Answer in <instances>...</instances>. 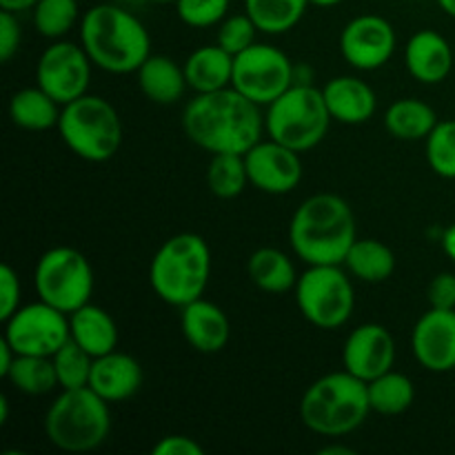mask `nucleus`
I'll list each match as a JSON object with an SVG mask.
<instances>
[{"mask_svg": "<svg viewBox=\"0 0 455 455\" xmlns=\"http://www.w3.org/2000/svg\"><path fill=\"white\" fill-rule=\"evenodd\" d=\"M187 138L209 154H247L260 142L265 118L260 105L234 87L212 93H196L182 111Z\"/></svg>", "mask_w": 455, "mask_h": 455, "instance_id": "nucleus-1", "label": "nucleus"}, {"mask_svg": "<svg viewBox=\"0 0 455 455\" xmlns=\"http://www.w3.org/2000/svg\"><path fill=\"white\" fill-rule=\"evenodd\" d=\"M358 240L355 216L336 194L307 198L289 222V243L307 265H342Z\"/></svg>", "mask_w": 455, "mask_h": 455, "instance_id": "nucleus-2", "label": "nucleus"}, {"mask_svg": "<svg viewBox=\"0 0 455 455\" xmlns=\"http://www.w3.org/2000/svg\"><path fill=\"white\" fill-rule=\"evenodd\" d=\"M80 44L92 62L109 74H136L151 56L147 27L118 4H96L80 20Z\"/></svg>", "mask_w": 455, "mask_h": 455, "instance_id": "nucleus-3", "label": "nucleus"}, {"mask_svg": "<svg viewBox=\"0 0 455 455\" xmlns=\"http://www.w3.org/2000/svg\"><path fill=\"white\" fill-rule=\"evenodd\" d=\"M371 413L367 382L336 371L318 378L300 400L302 425L324 438H340L364 425Z\"/></svg>", "mask_w": 455, "mask_h": 455, "instance_id": "nucleus-4", "label": "nucleus"}, {"mask_svg": "<svg viewBox=\"0 0 455 455\" xmlns=\"http://www.w3.org/2000/svg\"><path fill=\"white\" fill-rule=\"evenodd\" d=\"M212 275V251L198 234L172 235L156 251L149 283L156 296L172 307H185L203 298Z\"/></svg>", "mask_w": 455, "mask_h": 455, "instance_id": "nucleus-5", "label": "nucleus"}, {"mask_svg": "<svg viewBox=\"0 0 455 455\" xmlns=\"http://www.w3.org/2000/svg\"><path fill=\"white\" fill-rule=\"evenodd\" d=\"M109 403L92 387L62 389L44 416V434L60 451H93L109 438Z\"/></svg>", "mask_w": 455, "mask_h": 455, "instance_id": "nucleus-6", "label": "nucleus"}, {"mask_svg": "<svg viewBox=\"0 0 455 455\" xmlns=\"http://www.w3.org/2000/svg\"><path fill=\"white\" fill-rule=\"evenodd\" d=\"M58 132L71 154L87 163H107L123 145V120L116 107L92 93L62 107Z\"/></svg>", "mask_w": 455, "mask_h": 455, "instance_id": "nucleus-7", "label": "nucleus"}, {"mask_svg": "<svg viewBox=\"0 0 455 455\" xmlns=\"http://www.w3.org/2000/svg\"><path fill=\"white\" fill-rule=\"evenodd\" d=\"M331 120L323 89L293 84L267 107L265 129L269 138L302 154L323 142Z\"/></svg>", "mask_w": 455, "mask_h": 455, "instance_id": "nucleus-8", "label": "nucleus"}, {"mask_svg": "<svg viewBox=\"0 0 455 455\" xmlns=\"http://www.w3.org/2000/svg\"><path fill=\"white\" fill-rule=\"evenodd\" d=\"M296 302L314 327L338 329L354 314V284L340 265H311L298 278Z\"/></svg>", "mask_w": 455, "mask_h": 455, "instance_id": "nucleus-9", "label": "nucleus"}, {"mask_svg": "<svg viewBox=\"0 0 455 455\" xmlns=\"http://www.w3.org/2000/svg\"><path fill=\"white\" fill-rule=\"evenodd\" d=\"M34 283L40 300L69 315L92 298L93 269L76 249L53 247L40 256Z\"/></svg>", "mask_w": 455, "mask_h": 455, "instance_id": "nucleus-10", "label": "nucleus"}, {"mask_svg": "<svg viewBox=\"0 0 455 455\" xmlns=\"http://www.w3.org/2000/svg\"><path fill=\"white\" fill-rule=\"evenodd\" d=\"M293 62L287 53L271 44L253 43L234 56L231 87L260 107H269L275 98L293 87Z\"/></svg>", "mask_w": 455, "mask_h": 455, "instance_id": "nucleus-11", "label": "nucleus"}, {"mask_svg": "<svg viewBox=\"0 0 455 455\" xmlns=\"http://www.w3.org/2000/svg\"><path fill=\"white\" fill-rule=\"evenodd\" d=\"M4 340L18 355L52 358L71 338L69 315L47 302L25 305L4 320Z\"/></svg>", "mask_w": 455, "mask_h": 455, "instance_id": "nucleus-12", "label": "nucleus"}, {"mask_svg": "<svg viewBox=\"0 0 455 455\" xmlns=\"http://www.w3.org/2000/svg\"><path fill=\"white\" fill-rule=\"evenodd\" d=\"M92 58L83 44L60 40L43 52L36 67V80L40 89H44L58 105L65 107L87 93L92 83Z\"/></svg>", "mask_w": 455, "mask_h": 455, "instance_id": "nucleus-13", "label": "nucleus"}, {"mask_svg": "<svg viewBox=\"0 0 455 455\" xmlns=\"http://www.w3.org/2000/svg\"><path fill=\"white\" fill-rule=\"evenodd\" d=\"M342 58L360 71L380 69L395 52V29L387 18L363 13L345 25L340 34Z\"/></svg>", "mask_w": 455, "mask_h": 455, "instance_id": "nucleus-14", "label": "nucleus"}, {"mask_svg": "<svg viewBox=\"0 0 455 455\" xmlns=\"http://www.w3.org/2000/svg\"><path fill=\"white\" fill-rule=\"evenodd\" d=\"M249 185L271 196H283L296 189L302 180L300 154L283 142L260 140L244 154Z\"/></svg>", "mask_w": 455, "mask_h": 455, "instance_id": "nucleus-15", "label": "nucleus"}, {"mask_svg": "<svg viewBox=\"0 0 455 455\" xmlns=\"http://www.w3.org/2000/svg\"><path fill=\"white\" fill-rule=\"evenodd\" d=\"M395 363V340L382 324H360L349 333L342 349V364L364 382L391 371Z\"/></svg>", "mask_w": 455, "mask_h": 455, "instance_id": "nucleus-16", "label": "nucleus"}, {"mask_svg": "<svg viewBox=\"0 0 455 455\" xmlns=\"http://www.w3.org/2000/svg\"><path fill=\"white\" fill-rule=\"evenodd\" d=\"M413 355L427 371L447 373L455 369V309L431 307L411 333Z\"/></svg>", "mask_w": 455, "mask_h": 455, "instance_id": "nucleus-17", "label": "nucleus"}, {"mask_svg": "<svg viewBox=\"0 0 455 455\" xmlns=\"http://www.w3.org/2000/svg\"><path fill=\"white\" fill-rule=\"evenodd\" d=\"M180 327L185 340L198 354H218L231 338V323L225 311L203 298L182 307Z\"/></svg>", "mask_w": 455, "mask_h": 455, "instance_id": "nucleus-18", "label": "nucleus"}, {"mask_svg": "<svg viewBox=\"0 0 455 455\" xmlns=\"http://www.w3.org/2000/svg\"><path fill=\"white\" fill-rule=\"evenodd\" d=\"M89 387L107 403H124L142 387L140 363L123 351L93 358Z\"/></svg>", "mask_w": 455, "mask_h": 455, "instance_id": "nucleus-19", "label": "nucleus"}, {"mask_svg": "<svg viewBox=\"0 0 455 455\" xmlns=\"http://www.w3.org/2000/svg\"><path fill=\"white\" fill-rule=\"evenodd\" d=\"M409 74L425 84H438L451 74L453 52L449 40L434 29H422L411 36L404 49Z\"/></svg>", "mask_w": 455, "mask_h": 455, "instance_id": "nucleus-20", "label": "nucleus"}, {"mask_svg": "<svg viewBox=\"0 0 455 455\" xmlns=\"http://www.w3.org/2000/svg\"><path fill=\"white\" fill-rule=\"evenodd\" d=\"M324 102L333 120L342 124H363L376 114V92L355 76H338L323 87Z\"/></svg>", "mask_w": 455, "mask_h": 455, "instance_id": "nucleus-21", "label": "nucleus"}, {"mask_svg": "<svg viewBox=\"0 0 455 455\" xmlns=\"http://www.w3.org/2000/svg\"><path fill=\"white\" fill-rule=\"evenodd\" d=\"M189 89L196 93H212L231 87L234 78V56L220 44L198 47L182 65Z\"/></svg>", "mask_w": 455, "mask_h": 455, "instance_id": "nucleus-22", "label": "nucleus"}, {"mask_svg": "<svg viewBox=\"0 0 455 455\" xmlns=\"http://www.w3.org/2000/svg\"><path fill=\"white\" fill-rule=\"evenodd\" d=\"M71 340L78 342L92 358L111 354L118 347V327L102 307L87 302L69 314Z\"/></svg>", "mask_w": 455, "mask_h": 455, "instance_id": "nucleus-23", "label": "nucleus"}, {"mask_svg": "<svg viewBox=\"0 0 455 455\" xmlns=\"http://www.w3.org/2000/svg\"><path fill=\"white\" fill-rule=\"evenodd\" d=\"M138 87L156 105H173L189 87L185 69L169 56H149L136 71Z\"/></svg>", "mask_w": 455, "mask_h": 455, "instance_id": "nucleus-24", "label": "nucleus"}, {"mask_svg": "<svg viewBox=\"0 0 455 455\" xmlns=\"http://www.w3.org/2000/svg\"><path fill=\"white\" fill-rule=\"evenodd\" d=\"M62 105H58L44 89L27 87L20 89L9 100V118L16 127L27 132H47L58 127Z\"/></svg>", "mask_w": 455, "mask_h": 455, "instance_id": "nucleus-25", "label": "nucleus"}, {"mask_svg": "<svg viewBox=\"0 0 455 455\" xmlns=\"http://www.w3.org/2000/svg\"><path fill=\"white\" fill-rule=\"evenodd\" d=\"M438 124L434 107L418 98L395 100L385 114V129L398 140H427Z\"/></svg>", "mask_w": 455, "mask_h": 455, "instance_id": "nucleus-26", "label": "nucleus"}, {"mask_svg": "<svg viewBox=\"0 0 455 455\" xmlns=\"http://www.w3.org/2000/svg\"><path fill=\"white\" fill-rule=\"evenodd\" d=\"M249 278L258 289L267 293H284L289 289H296L298 274L293 262L287 253L274 247H262L251 253L249 258Z\"/></svg>", "mask_w": 455, "mask_h": 455, "instance_id": "nucleus-27", "label": "nucleus"}, {"mask_svg": "<svg viewBox=\"0 0 455 455\" xmlns=\"http://www.w3.org/2000/svg\"><path fill=\"white\" fill-rule=\"evenodd\" d=\"M342 265L363 283H385L395 271V256L380 240L364 238L351 244Z\"/></svg>", "mask_w": 455, "mask_h": 455, "instance_id": "nucleus-28", "label": "nucleus"}, {"mask_svg": "<svg viewBox=\"0 0 455 455\" xmlns=\"http://www.w3.org/2000/svg\"><path fill=\"white\" fill-rule=\"evenodd\" d=\"M309 0H244V12L258 31L280 36L291 31L305 16Z\"/></svg>", "mask_w": 455, "mask_h": 455, "instance_id": "nucleus-29", "label": "nucleus"}, {"mask_svg": "<svg viewBox=\"0 0 455 455\" xmlns=\"http://www.w3.org/2000/svg\"><path fill=\"white\" fill-rule=\"evenodd\" d=\"M367 391L371 411L380 413V416H400L411 407L413 398H416L411 378L394 371V369L378 376L376 380L367 382Z\"/></svg>", "mask_w": 455, "mask_h": 455, "instance_id": "nucleus-30", "label": "nucleus"}, {"mask_svg": "<svg viewBox=\"0 0 455 455\" xmlns=\"http://www.w3.org/2000/svg\"><path fill=\"white\" fill-rule=\"evenodd\" d=\"M4 380L27 395L52 394L56 387H60L53 360L44 355H16L9 371L4 373Z\"/></svg>", "mask_w": 455, "mask_h": 455, "instance_id": "nucleus-31", "label": "nucleus"}, {"mask_svg": "<svg viewBox=\"0 0 455 455\" xmlns=\"http://www.w3.org/2000/svg\"><path fill=\"white\" fill-rule=\"evenodd\" d=\"M207 185L222 200L238 198L249 185L247 163L243 154H213L207 169Z\"/></svg>", "mask_w": 455, "mask_h": 455, "instance_id": "nucleus-32", "label": "nucleus"}, {"mask_svg": "<svg viewBox=\"0 0 455 455\" xmlns=\"http://www.w3.org/2000/svg\"><path fill=\"white\" fill-rule=\"evenodd\" d=\"M53 367H56L58 385L60 389H80V387H89V378H92L93 358L69 338L56 354L52 355Z\"/></svg>", "mask_w": 455, "mask_h": 455, "instance_id": "nucleus-33", "label": "nucleus"}, {"mask_svg": "<svg viewBox=\"0 0 455 455\" xmlns=\"http://www.w3.org/2000/svg\"><path fill=\"white\" fill-rule=\"evenodd\" d=\"M80 0H38L34 4V25L44 38H62L78 20Z\"/></svg>", "mask_w": 455, "mask_h": 455, "instance_id": "nucleus-34", "label": "nucleus"}, {"mask_svg": "<svg viewBox=\"0 0 455 455\" xmlns=\"http://www.w3.org/2000/svg\"><path fill=\"white\" fill-rule=\"evenodd\" d=\"M427 163L440 178L455 180V120H438L427 136Z\"/></svg>", "mask_w": 455, "mask_h": 455, "instance_id": "nucleus-35", "label": "nucleus"}, {"mask_svg": "<svg viewBox=\"0 0 455 455\" xmlns=\"http://www.w3.org/2000/svg\"><path fill=\"white\" fill-rule=\"evenodd\" d=\"M178 18L196 29H207L227 18L229 0H178Z\"/></svg>", "mask_w": 455, "mask_h": 455, "instance_id": "nucleus-36", "label": "nucleus"}, {"mask_svg": "<svg viewBox=\"0 0 455 455\" xmlns=\"http://www.w3.org/2000/svg\"><path fill=\"white\" fill-rule=\"evenodd\" d=\"M256 31L258 27L253 25L251 18L244 13H235V16H227L220 22V29H218V44H220L225 52H229L231 56H238L244 49L251 47L256 43Z\"/></svg>", "mask_w": 455, "mask_h": 455, "instance_id": "nucleus-37", "label": "nucleus"}, {"mask_svg": "<svg viewBox=\"0 0 455 455\" xmlns=\"http://www.w3.org/2000/svg\"><path fill=\"white\" fill-rule=\"evenodd\" d=\"M20 309V280L9 265L0 267V320H9Z\"/></svg>", "mask_w": 455, "mask_h": 455, "instance_id": "nucleus-38", "label": "nucleus"}, {"mask_svg": "<svg viewBox=\"0 0 455 455\" xmlns=\"http://www.w3.org/2000/svg\"><path fill=\"white\" fill-rule=\"evenodd\" d=\"M22 31L20 22H18L16 12H0V60L9 62L20 49Z\"/></svg>", "mask_w": 455, "mask_h": 455, "instance_id": "nucleus-39", "label": "nucleus"}, {"mask_svg": "<svg viewBox=\"0 0 455 455\" xmlns=\"http://www.w3.org/2000/svg\"><path fill=\"white\" fill-rule=\"evenodd\" d=\"M429 305L434 309H455V274H438L429 284Z\"/></svg>", "mask_w": 455, "mask_h": 455, "instance_id": "nucleus-40", "label": "nucleus"}, {"mask_svg": "<svg viewBox=\"0 0 455 455\" xmlns=\"http://www.w3.org/2000/svg\"><path fill=\"white\" fill-rule=\"evenodd\" d=\"M154 455H203L204 449L189 435H167L158 440L154 447Z\"/></svg>", "mask_w": 455, "mask_h": 455, "instance_id": "nucleus-41", "label": "nucleus"}, {"mask_svg": "<svg viewBox=\"0 0 455 455\" xmlns=\"http://www.w3.org/2000/svg\"><path fill=\"white\" fill-rule=\"evenodd\" d=\"M16 351L12 349V347H9V342L4 340H0V378H4V373L9 371V367H12L13 364V360H16Z\"/></svg>", "mask_w": 455, "mask_h": 455, "instance_id": "nucleus-42", "label": "nucleus"}, {"mask_svg": "<svg viewBox=\"0 0 455 455\" xmlns=\"http://www.w3.org/2000/svg\"><path fill=\"white\" fill-rule=\"evenodd\" d=\"M38 0H0V9H7V12H27V9H34V4Z\"/></svg>", "mask_w": 455, "mask_h": 455, "instance_id": "nucleus-43", "label": "nucleus"}, {"mask_svg": "<svg viewBox=\"0 0 455 455\" xmlns=\"http://www.w3.org/2000/svg\"><path fill=\"white\" fill-rule=\"evenodd\" d=\"M443 249L449 258L455 262V225L447 227L443 234Z\"/></svg>", "mask_w": 455, "mask_h": 455, "instance_id": "nucleus-44", "label": "nucleus"}, {"mask_svg": "<svg viewBox=\"0 0 455 455\" xmlns=\"http://www.w3.org/2000/svg\"><path fill=\"white\" fill-rule=\"evenodd\" d=\"M318 453L320 455H351L354 451H351L349 447H342V444H331V447H323Z\"/></svg>", "mask_w": 455, "mask_h": 455, "instance_id": "nucleus-45", "label": "nucleus"}, {"mask_svg": "<svg viewBox=\"0 0 455 455\" xmlns=\"http://www.w3.org/2000/svg\"><path fill=\"white\" fill-rule=\"evenodd\" d=\"M9 420V400L0 395V425H7Z\"/></svg>", "mask_w": 455, "mask_h": 455, "instance_id": "nucleus-46", "label": "nucleus"}, {"mask_svg": "<svg viewBox=\"0 0 455 455\" xmlns=\"http://www.w3.org/2000/svg\"><path fill=\"white\" fill-rule=\"evenodd\" d=\"M435 3L440 4V9H443V12L447 13V16L455 18V0H435Z\"/></svg>", "mask_w": 455, "mask_h": 455, "instance_id": "nucleus-47", "label": "nucleus"}, {"mask_svg": "<svg viewBox=\"0 0 455 455\" xmlns=\"http://www.w3.org/2000/svg\"><path fill=\"white\" fill-rule=\"evenodd\" d=\"M342 0H309V4H315V7H336Z\"/></svg>", "mask_w": 455, "mask_h": 455, "instance_id": "nucleus-48", "label": "nucleus"}, {"mask_svg": "<svg viewBox=\"0 0 455 455\" xmlns=\"http://www.w3.org/2000/svg\"><path fill=\"white\" fill-rule=\"evenodd\" d=\"M149 3H158V4H169V3H178V0H149Z\"/></svg>", "mask_w": 455, "mask_h": 455, "instance_id": "nucleus-49", "label": "nucleus"}]
</instances>
